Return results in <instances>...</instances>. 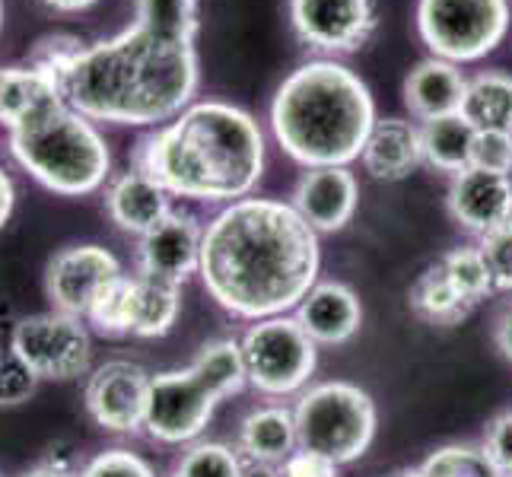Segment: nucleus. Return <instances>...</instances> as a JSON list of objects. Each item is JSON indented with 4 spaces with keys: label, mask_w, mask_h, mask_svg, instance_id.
Instances as JSON below:
<instances>
[{
    "label": "nucleus",
    "mask_w": 512,
    "mask_h": 477,
    "mask_svg": "<svg viewBox=\"0 0 512 477\" xmlns=\"http://www.w3.org/2000/svg\"><path fill=\"white\" fill-rule=\"evenodd\" d=\"M319 233L277 198L226 204L204 226L201 284L229 315L261 322L287 315L319 284Z\"/></svg>",
    "instance_id": "f257e3e1"
},
{
    "label": "nucleus",
    "mask_w": 512,
    "mask_h": 477,
    "mask_svg": "<svg viewBox=\"0 0 512 477\" xmlns=\"http://www.w3.org/2000/svg\"><path fill=\"white\" fill-rule=\"evenodd\" d=\"M201 83L198 51L128 26L99 39L61 77L70 109L118 128H163L194 102Z\"/></svg>",
    "instance_id": "f03ea898"
},
{
    "label": "nucleus",
    "mask_w": 512,
    "mask_h": 477,
    "mask_svg": "<svg viewBox=\"0 0 512 477\" xmlns=\"http://www.w3.org/2000/svg\"><path fill=\"white\" fill-rule=\"evenodd\" d=\"M264 131L233 102H191L169 125L131 150V166L160 182L172 198L233 204L252 198L264 175Z\"/></svg>",
    "instance_id": "7ed1b4c3"
},
{
    "label": "nucleus",
    "mask_w": 512,
    "mask_h": 477,
    "mask_svg": "<svg viewBox=\"0 0 512 477\" xmlns=\"http://www.w3.org/2000/svg\"><path fill=\"white\" fill-rule=\"evenodd\" d=\"M373 125V93L338 58L299 64L271 99L277 147L306 169L357 163Z\"/></svg>",
    "instance_id": "20e7f679"
},
{
    "label": "nucleus",
    "mask_w": 512,
    "mask_h": 477,
    "mask_svg": "<svg viewBox=\"0 0 512 477\" xmlns=\"http://www.w3.org/2000/svg\"><path fill=\"white\" fill-rule=\"evenodd\" d=\"M7 150L42 188L64 198L93 194L112 175V150L96 121L67 102L7 131Z\"/></svg>",
    "instance_id": "39448f33"
},
{
    "label": "nucleus",
    "mask_w": 512,
    "mask_h": 477,
    "mask_svg": "<svg viewBox=\"0 0 512 477\" xmlns=\"http://www.w3.org/2000/svg\"><path fill=\"white\" fill-rule=\"evenodd\" d=\"M296 430L299 446L322 452L338 465H350L369 452L376 443L379 411L366 388L331 379L309 385L296 398Z\"/></svg>",
    "instance_id": "423d86ee"
},
{
    "label": "nucleus",
    "mask_w": 512,
    "mask_h": 477,
    "mask_svg": "<svg viewBox=\"0 0 512 477\" xmlns=\"http://www.w3.org/2000/svg\"><path fill=\"white\" fill-rule=\"evenodd\" d=\"M417 35L433 58L471 64L497 51L512 23L509 0H417Z\"/></svg>",
    "instance_id": "0eeeda50"
},
{
    "label": "nucleus",
    "mask_w": 512,
    "mask_h": 477,
    "mask_svg": "<svg viewBox=\"0 0 512 477\" xmlns=\"http://www.w3.org/2000/svg\"><path fill=\"white\" fill-rule=\"evenodd\" d=\"M239 344L249 385L268 398L303 395L319 366V344L303 331L296 315L252 322Z\"/></svg>",
    "instance_id": "6e6552de"
},
{
    "label": "nucleus",
    "mask_w": 512,
    "mask_h": 477,
    "mask_svg": "<svg viewBox=\"0 0 512 477\" xmlns=\"http://www.w3.org/2000/svg\"><path fill=\"white\" fill-rule=\"evenodd\" d=\"M10 350L39 379L70 382L90 369L93 341L83 318L51 309L20 318L10 334Z\"/></svg>",
    "instance_id": "1a4fd4ad"
},
{
    "label": "nucleus",
    "mask_w": 512,
    "mask_h": 477,
    "mask_svg": "<svg viewBox=\"0 0 512 477\" xmlns=\"http://www.w3.org/2000/svg\"><path fill=\"white\" fill-rule=\"evenodd\" d=\"M217 404L214 392L191 366L156 373L150 376L144 433L163 446H191L214 420Z\"/></svg>",
    "instance_id": "9d476101"
},
{
    "label": "nucleus",
    "mask_w": 512,
    "mask_h": 477,
    "mask_svg": "<svg viewBox=\"0 0 512 477\" xmlns=\"http://www.w3.org/2000/svg\"><path fill=\"white\" fill-rule=\"evenodd\" d=\"M118 277H125L121 261L96 242L67 245L45 264V296L58 312L86 318L90 306L109 290Z\"/></svg>",
    "instance_id": "9b49d317"
},
{
    "label": "nucleus",
    "mask_w": 512,
    "mask_h": 477,
    "mask_svg": "<svg viewBox=\"0 0 512 477\" xmlns=\"http://www.w3.org/2000/svg\"><path fill=\"white\" fill-rule=\"evenodd\" d=\"M290 26L296 39L322 55H353L376 32L373 0H290Z\"/></svg>",
    "instance_id": "f8f14e48"
},
{
    "label": "nucleus",
    "mask_w": 512,
    "mask_h": 477,
    "mask_svg": "<svg viewBox=\"0 0 512 477\" xmlns=\"http://www.w3.org/2000/svg\"><path fill=\"white\" fill-rule=\"evenodd\" d=\"M150 373L131 360H105L96 366L83 388L86 414L105 433H140L144 430Z\"/></svg>",
    "instance_id": "ddd939ff"
},
{
    "label": "nucleus",
    "mask_w": 512,
    "mask_h": 477,
    "mask_svg": "<svg viewBox=\"0 0 512 477\" xmlns=\"http://www.w3.org/2000/svg\"><path fill=\"white\" fill-rule=\"evenodd\" d=\"M201 242L204 226L198 223V217L185 214V210H172L163 223H156L147 236H140L137 274L182 287L201 268Z\"/></svg>",
    "instance_id": "4468645a"
},
{
    "label": "nucleus",
    "mask_w": 512,
    "mask_h": 477,
    "mask_svg": "<svg viewBox=\"0 0 512 477\" xmlns=\"http://www.w3.org/2000/svg\"><path fill=\"white\" fill-rule=\"evenodd\" d=\"M446 210L465 233L484 239L493 229L512 223V179L468 166L465 172L452 175Z\"/></svg>",
    "instance_id": "2eb2a0df"
},
{
    "label": "nucleus",
    "mask_w": 512,
    "mask_h": 477,
    "mask_svg": "<svg viewBox=\"0 0 512 477\" xmlns=\"http://www.w3.org/2000/svg\"><path fill=\"white\" fill-rule=\"evenodd\" d=\"M296 214L303 217L315 233H338L344 229L360 204V182L350 166H322L306 169L293 188Z\"/></svg>",
    "instance_id": "dca6fc26"
},
{
    "label": "nucleus",
    "mask_w": 512,
    "mask_h": 477,
    "mask_svg": "<svg viewBox=\"0 0 512 477\" xmlns=\"http://www.w3.org/2000/svg\"><path fill=\"white\" fill-rule=\"evenodd\" d=\"M102 201L109 220L121 233H131L137 239L147 236L156 223H163L172 214V194L156 179H150L147 172H140L134 166L109 179Z\"/></svg>",
    "instance_id": "f3484780"
},
{
    "label": "nucleus",
    "mask_w": 512,
    "mask_h": 477,
    "mask_svg": "<svg viewBox=\"0 0 512 477\" xmlns=\"http://www.w3.org/2000/svg\"><path fill=\"white\" fill-rule=\"evenodd\" d=\"M296 322L319 347H341L363 325L360 296L338 280H322L296 306Z\"/></svg>",
    "instance_id": "a211bd4d"
},
{
    "label": "nucleus",
    "mask_w": 512,
    "mask_h": 477,
    "mask_svg": "<svg viewBox=\"0 0 512 477\" xmlns=\"http://www.w3.org/2000/svg\"><path fill=\"white\" fill-rule=\"evenodd\" d=\"M64 102L61 83L32 64L0 67V128L16 131Z\"/></svg>",
    "instance_id": "6ab92c4d"
},
{
    "label": "nucleus",
    "mask_w": 512,
    "mask_h": 477,
    "mask_svg": "<svg viewBox=\"0 0 512 477\" xmlns=\"http://www.w3.org/2000/svg\"><path fill=\"white\" fill-rule=\"evenodd\" d=\"M465 86L468 80L458 70V64H449L443 58H427L404 80V105H408L417 121L458 115L462 112Z\"/></svg>",
    "instance_id": "aec40b11"
},
{
    "label": "nucleus",
    "mask_w": 512,
    "mask_h": 477,
    "mask_svg": "<svg viewBox=\"0 0 512 477\" xmlns=\"http://www.w3.org/2000/svg\"><path fill=\"white\" fill-rule=\"evenodd\" d=\"M360 163L379 182L408 179V175L423 163L420 128L404 118H376Z\"/></svg>",
    "instance_id": "412c9836"
},
{
    "label": "nucleus",
    "mask_w": 512,
    "mask_h": 477,
    "mask_svg": "<svg viewBox=\"0 0 512 477\" xmlns=\"http://www.w3.org/2000/svg\"><path fill=\"white\" fill-rule=\"evenodd\" d=\"M299 449L296 414L287 404H261L239 423V452L258 465H284Z\"/></svg>",
    "instance_id": "4be33fe9"
},
{
    "label": "nucleus",
    "mask_w": 512,
    "mask_h": 477,
    "mask_svg": "<svg viewBox=\"0 0 512 477\" xmlns=\"http://www.w3.org/2000/svg\"><path fill=\"white\" fill-rule=\"evenodd\" d=\"M462 115L474 131H512V74L481 70L465 86Z\"/></svg>",
    "instance_id": "5701e85b"
},
{
    "label": "nucleus",
    "mask_w": 512,
    "mask_h": 477,
    "mask_svg": "<svg viewBox=\"0 0 512 477\" xmlns=\"http://www.w3.org/2000/svg\"><path fill=\"white\" fill-rule=\"evenodd\" d=\"M408 306L417 318H423V322L436 328H452L462 322V318H468V312L474 309L468 299L452 287V280L446 277L439 261L430 264V268L411 284Z\"/></svg>",
    "instance_id": "b1692460"
},
{
    "label": "nucleus",
    "mask_w": 512,
    "mask_h": 477,
    "mask_svg": "<svg viewBox=\"0 0 512 477\" xmlns=\"http://www.w3.org/2000/svg\"><path fill=\"white\" fill-rule=\"evenodd\" d=\"M471 144H474V128L462 115L433 118L420 125L423 163L436 172H449V175L465 172L471 166Z\"/></svg>",
    "instance_id": "393cba45"
},
{
    "label": "nucleus",
    "mask_w": 512,
    "mask_h": 477,
    "mask_svg": "<svg viewBox=\"0 0 512 477\" xmlns=\"http://www.w3.org/2000/svg\"><path fill=\"white\" fill-rule=\"evenodd\" d=\"M179 290L182 287L134 274V338H166L182 312Z\"/></svg>",
    "instance_id": "a878e982"
},
{
    "label": "nucleus",
    "mask_w": 512,
    "mask_h": 477,
    "mask_svg": "<svg viewBox=\"0 0 512 477\" xmlns=\"http://www.w3.org/2000/svg\"><path fill=\"white\" fill-rule=\"evenodd\" d=\"M191 369L201 376V382L214 392L217 401L233 398L249 385V373H245V360H242V344L233 338H220V341L204 344L198 350V357H194Z\"/></svg>",
    "instance_id": "bb28decb"
},
{
    "label": "nucleus",
    "mask_w": 512,
    "mask_h": 477,
    "mask_svg": "<svg viewBox=\"0 0 512 477\" xmlns=\"http://www.w3.org/2000/svg\"><path fill=\"white\" fill-rule=\"evenodd\" d=\"M134 16L137 26L169 42L194 45L201 29L198 0H134Z\"/></svg>",
    "instance_id": "cd10ccee"
},
{
    "label": "nucleus",
    "mask_w": 512,
    "mask_h": 477,
    "mask_svg": "<svg viewBox=\"0 0 512 477\" xmlns=\"http://www.w3.org/2000/svg\"><path fill=\"white\" fill-rule=\"evenodd\" d=\"M102 338H128L134 328V277L125 274L105 290L83 318Z\"/></svg>",
    "instance_id": "c85d7f7f"
},
{
    "label": "nucleus",
    "mask_w": 512,
    "mask_h": 477,
    "mask_svg": "<svg viewBox=\"0 0 512 477\" xmlns=\"http://www.w3.org/2000/svg\"><path fill=\"white\" fill-rule=\"evenodd\" d=\"M420 477H503L497 465L490 462L484 446L474 443H449L433 449L417 465Z\"/></svg>",
    "instance_id": "c756f323"
},
{
    "label": "nucleus",
    "mask_w": 512,
    "mask_h": 477,
    "mask_svg": "<svg viewBox=\"0 0 512 477\" xmlns=\"http://www.w3.org/2000/svg\"><path fill=\"white\" fill-rule=\"evenodd\" d=\"M439 264H443V271L452 280V287L462 293L471 306H478L481 299H487L493 290H497L493 287V274L487 268V258L478 245H458V249H452L439 258Z\"/></svg>",
    "instance_id": "7c9ffc66"
},
{
    "label": "nucleus",
    "mask_w": 512,
    "mask_h": 477,
    "mask_svg": "<svg viewBox=\"0 0 512 477\" xmlns=\"http://www.w3.org/2000/svg\"><path fill=\"white\" fill-rule=\"evenodd\" d=\"M175 471L185 477H242L245 465H242L239 452H233L229 446L198 439V443H191L188 452L179 458Z\"/></svg>",
    "instance_id": "2f4dec72"
},
{
    "label": "nucleus",
    "mask_w": 512,
    "mask_h": 477,
    "mask_svg": "<svg viewBox=\"0 0 512 477\" xmlns=\"http://www.w3.org/2000/svg\"><path fill=\"white\" fill-rule=\"evenodd\" d=\"M83 48H86V42H80L77 35H67V32L42 35V39L32 45L26 64L45 70V74H51L61 83V77L67 74V67L83 55Z\"/></svg>",
    "instance_id": "473e14b6"
},
{
    "label": "nucleus",
    "mask_w": 512,
    "mask_h": 477,
    "mask_svg": "<svg viewBox=\"0 0 512 477\" xmlns=\"http://www.w3.org/2000/svg\"><path fill=\"white\" fill-rule=\"evenodd\" d=\"M77 477H156V471L137 452L115 446V449L93 455L90 462L80 468Z\"/></svg>",
    "instance_id": "72a5a7b5"
},
{
    "label": "nucleus",
    "mask_w": 512,
    "mask_h": 477,
    "mask_svg": "<svg viewBox=\"0 0 512 477\" xmlns=\"http://www.w3.org/2000/svg\"><path fill=\"white\" fill-rule=\"evenodd\" d=\"M39 376L16 357V353H0V408H16L35 395L39 388Z\"/></svg>",
    "instance_id": "f704fd0d"
},
{
    "label": "nucleus",
    "mask_w": 512,
    "mask_h": 477,
    "mask_svg": "<svg viewBox=\"0 0 512 477\" xmlns=\"http://www.w3.org/2000/svg\"><path fill=\"white\" fill-rule=\"evenodd\" d=\"M471 166L484 172H512V131H474Z\"/></svg>",
    "instance_id": "c9c22d12"
},
{
    "label": "nucleus",
    "mask_w": 512,
    "mask_h": 477,
    "mask_svg": "<svg viewBox=\"0 0 512 477\" xmlns=\"http://www.w3.org/2000/svg\"><path fill=\"white\" fill-rule=\"evenodd\" d=\"M478 249L487 258V268L493 274V287L503 293H512V223L487 233L478 242Z\"/></svg>",
    "instance_id": "e433bc0d"
},
{
    "label": "nucleus",
    "mask_w": 512,
    "mask_h": 477,
    "mask_svg": "<svg viewBox=\"0 0 512 477\" xmlns=\"http://www.w3.org/2000/svg\"><path fill=\"white\" fill-rule=\"evenodd\" d=\"M481 446L490 455V462L497 465V471L503 477H512V408L490 420Z\"/></svg>",
    "instance_id": "4c0bfd02"
},
{
    "label": "nucleus",
    "mask_w": 512,
    "mask_h": 477,
    "mask_svg": "<svg viewBox=\"0 0 512 477\" xmlns=\"http://www.w3.org/2000/svg\"><path fill=\"white\" fill-rule=\"evenodd\" d=\"M280 471H284V477H341V465L334 458L303 446L280 465Z\"/></svg>",
    "instance_id": "58836bf2"
},
{
    "label": "nucleus",
    "mask_w": 512,
    "mask_h": 477,
    "mask_svg": "<svg viewBox=\"0 0 512 477\" xmlns=\"http://www.w3.org/2000/svg\"><path fill=\"white\" fill-rule=\"evenodd\" d=\"M80 471L67 462V458H61V455H51V458H45L42 465H35V468H29L23 477H77Z\"/></svg>",
    "instance_id": "ea45409f"
},
{
    "label": "nucleus",
    "mask_w": 512,
    "mask_h": 477,
    "mask_svg": "<svg viewBox=\"0 0 512 477\" xmlns=\"http://www.w3.org/2000/svg\"><path fill=\"white\" fill-rule=\"evenodd\" d=\"M493 344L503 353V360L512 363V306H506L497 318V325H493Z\"/></svg>",
    "instance_id": "a19ab883"
},
{
    "label": "nucleus",
    "mask_w": 512,
    "mask_h": 477,
    "mask_svg": "<svg viewBox=\"0 0 512 477\" xmlns=\"http://www.w3.org/2000/svg\"><path fill=\"white\" fill-rule=\"evenodd\" d=\"M13 204H16V188H13V179L0 169V229H4L13 217Z\"/></svg>",
    "instance_id": "79ce46f5"
},
{
    "label": "nucleus",
    "mask_w": 512,
    "mask_h": 477,
    "mask_svg": "<svg viewBox=\"0 0 512 477\" xmlns=\"http://www.w3.org/2000/svg\"><path fill=\"white\" fill-rule=\"evenodd\" d=\"M42 4L48 10H55V13H83V10H90L93 4H99V0H42Z\"/></svg>",
    "instance_id": "37998d69"
},
{
    "label": "nucleus",
    "mask_w": 512,
    "mask_h": 477,
    "mask_svg": "<svg viewBox=\"0 0 512 477\" xmlns=\"http://www.w3.org/2000/svg\"><path fill=\"white\" fill-rule=\"evenodd\" d=\"M242 477H284L277 465H258V462H249L242 471Z\"/></svg>",
    "instance_id": "c03bdc74"
},
{
    "label": "nucleus",
    "mask_w": 512,
    "mask_h": 477,
    "mask_svg": "<svg viewBox=\"0 0 512 477\" xmlns=\"http://www.w3.org/2000/svg\"><path fill=\"white\" fill-rule=\"evenodd\" d=\"M392 477H420V471H417V468H408V471H398V474H392Z\"/></svg>",
    "instance_id": "a18cd8bd"
},
{
    "label": "nucleus",
    "mask_w": 512,
    "mask_h": 477,
    "mask_svg": "<svg viewBox=\"0 0 512 477\" xmlns=\"http://www.w3.org/2000/svg\"><path fill=\"white\" fill-rule=\"evenodd\" d=\"M0 26H4V0H0Z\"/></svg>",
    "instance_id": "49530a36"
},
{
    "label": "nucleus",
    "mask_w": 512,
    "mask_h": 477,
    "mask_svg": "<svg viewBox=\"0 0 512 477\" xmlns=\"http://www.w3.org/2000/svg\"><path fill=\"white\" fill-rule=\"evenodd\" d=\"M169 477H185V474H179V471H172V474H169Z\"/></svg>",
    "instance_id": "de8ad7c7"
}]
</instances>
